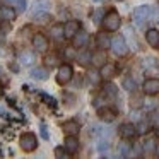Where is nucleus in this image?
I'll list each match as a JSON object with an SVG mask.
<instances>
[{
    "label": "nucleus",
    "instance_id": "0eeeda50",
    "mask_svg": "<svg viewBox=\"0 0 159 159\" xmlns=\"http://www.w3.org/2000/svg\"><path fill=\"white\" fill-rule=\"evenodd\" d=\"M151 11L152 9L149 7V5H140V7H137L134 11V21L137 22V24H142L145 19L151 17Z\"/></svg>",
    "mask_w": 159,
    "mask_h": 159
},
{
    "label": "nucleus",
    "instance_id": "a878e982",
    "mask_svg": "<svg viewBox=\"0 0 159 159\" xmlns=\"http://www.w3.org/2000/svg\"><path fill=\"white\" fill-rule=\"evenodd\" d=\"M123 89H127V91H135L137 89V84H135V80L132 79V77H125L123 79Z\"/></svg>",
    "mask_w": 159,
    "mask_h": 159
},
{
    "label": "nucleus",
    "instance_id": "c756f323",
    "mask_svg": "<svg viewBox=\"0 0 159 159\" xmlns=\"http://www.w3.org/2000/svg\"><path fill=\"white\" fill-rule=\"evenodd\" d=\"M144 151H147V152L156 151V142L152 140V139H147V140L144 142Z\"/></svg>",
    "mask_w": 159,
    "mask_h": 159
},
{
    "label": "nucleus",
    "instance_id": "39448f33",
    "mask_svg": "<svg viewBox=\"0 0 159 159\" xmlns=\"http://www.w3.org/2000/svg\"><path fill=\"white\" fill-rule=\"evenodd\" d=\"M48 11H50V2L48 0H36L34 4H33L31 16L33 17H39V16L48 14Z\"/></svg>",
    "mask_w": 159,
    "mask_h": 159
},
{
    "label": "nucleus",
    "instance_id": "b1692460",
    "mask_svg": "<svg viewBox=\"0 0 159 159\" xmlns=\"http://www.w3.org/2000/svg\"><path fill=\"white\" fill-rule=\"evenodd\" d=\"M52 36L55 39H62L63 38V26L62 24H55L52 28Z\"/></svg>",
    "mask_w": 159,
    "mask_h": 159
},
{
    "label": "nucleus",
    "instance_id": "2eb2a0df",
    "mask_svg": "<svg viewBox=\"0 0 159 159\" xmlns=\"http://www.w3.org/2000/svg\"><path fill=\"white\" fill-rule=\"evenodd\" d=\"M145 39L152 48H159V31L157 29H149L145 33Z\"/></svg>",
    "mask_w": 159,
    "mask_h": 159
},
{
    "label": "nucleus",
    "instance_id": "6e6552de",
    "mask_svg": "<svg viewBox=\"0 0 159 159\" xmlns=\"http://www.w3.org/2000/svg\"><path fill=\"white\" fill-rule=\"evenodd\" d=\"M87 39H89V34L86 31H82V29H79L72 38V46L74 48H84L87 45Z\"/></svg>",
    "mask_w": 159,
    "mask_h": 159
},
{
    "label": "nucleus",
    "instance_id": "9b49d317",
    "mask_svg": "<svg viewBox=\"0 0 159 159\" xmlns=\"http://www.w3.org/2000/svg\"><path fill=\"white\" fill-rule=\"evenodd\" d=\"M120 135L127 140H130V139L137 137V128H135L134 123H123L120 127Z\"/></svg>",
    "mask_w": 159,
    "mask_h": 159
},
{
    "label": "nucleus",
    "instance_id": "393cba45",
    "mask_svg": "<svg viewBox=\"0 0 159 159\" xmlns=\"http://www.w3.org/2000/svg\"><path fill=\"white\" fill-rule=\"evenodd\" d=\"M39 96H41V99L45 101V103L48 104L50 108H53V110H55V108H57V99H55V98H52V96H50V94H46V93H41V94H39Z\"/></svg>",
    "mask_w": 159,
    "mask_h": 159
},
{
    "label": "nucleus",
    "instance_id": "cd10ccee",
    "mask_svg": "<svg viewBox=\"0 0 159 159\" xmlns=\"http://www.w3.org/2000/svg\"><path fill=\"white\" fill-rule=\"evenodd\" d=\"M57 63H58V57H57V55H46L45 57V65L46 67L57 65Z\"/></svg>",
    "mask_w": 159,
    "mask_h": 159
},
{
    "label": "nucleus",
    "instance_id": "4be33fe9",
    "mask_svg": "<svg viewBox=\"0 0 159 159\" xmlns=\"http://www.w3.org/2000/svg\"><path fill=\"white\" fill-rule=\"evenodd\" d=\"M31 75H33V79L46 80V79H48V70H45V69H33L31 70Z\"/></svg>",
    "mask_w": 159,
    "mask_h": 159
},
{
    "label": "nucleus",
    "instance_id": "ddd939ff",
    "mask_svg": "<svg viewBox=\"0 0 159 159\" xmlns=\"http://www.w3.org/2000/svg\"><path fill=\"white\" fill-rule=\"evenodd\" d=\"M99 75L103 77L104 80H110L115 77V74H116V67L113 65V63H104L103 67H99Z\"/></svg>",
    "mask_w": 159,
    "mask_h": 159
},
{
    "label": "nucleus",
    "instance_id": "6ab92c4d",
    "mask_svg": "<svg viewBox=\"0 0 159 159\" xmlns=\"http://www.w3.org/2000/svg\"><path fill=\"white\" fill-rule=\"evenodd\" d=\"M19 62L22 63V65H33V63L36 62V55L31 52H24L21 57H19Z\"/></svg>",
    "mask_w": 159,
    "mask_h": 159
},
{
    "label": "nucleus",
    "instance_id": "412c9836",
    "mask_svg": "<svg viewBox=\"0 0 159 159\" xmlns=\"http://www.w3.org/2000/svg\"><path fill=\"white\" fill-rule=\"evenodd\" d=\"M4 2H7L9 5H16V9L19 12H24L26 7H28V0H4Z\"/></svg>",
    "mask_w": 159,
    "mask_h": 159
},
{
    "label": "nucleus",
    "instance_id": "c85d7f7f",
    "mask_svg": "<svg viewBox=\"0 0 159 159\" xmlns=\"http://www.w3.org/2000/svg\"><path fill=\"white\" fill-rule=\"evenodd\" d=\"M103 17H104V11H103V9H98V11L93 14V21L96 22V24H99V22L103 21Z\"/></svg>",
    "mask_w": 159,
    "mask_h": 159
},
{
    "label": "nucleus",
    "instance_id": "f704fd0d",
    "mask_svg": "<svg viewBox=\"0 0 159 159\" xmlns=\"http://www.w3.org/2000/svg\"><path fill=\"white\" fill-rule=\"evenodd\" d=\"M156 135H157V139H159V128H157V130H156Z\"/></svg>",
    "mask_w": 159,
    "mask_h": 159
},
{
    "label": "nucleus",
    "instance_id": "a211bd4d",
    "mask_svg": "<svg viewBox=\"0 0 159 159\" xmlns=\"http://www.w3.org/2000/svg\"><path fill=\"white\" fill-rule=\"evenodd\" d=\"M96 41H98V46H99L101 50L110 48V45H111V39L108 38V34H106V33H99V34L96 36Z\"/></svg>",
    "mask_w": 159,
    "mask_h": 159
},
{
    "label": "nucleus",
    "instance_id": "2f4dec72",
    "mask_svg": "<svg viewBox=\"0 0 159 159\" xmlns=\"http://www.w3.org/2000/svg\"><path fill=\"white\" fill-rule=\"evenodd\" d=\"M137 128V134H145V132H147V123H145V121H140V125H139V127H135Z\"/></svg>",
    "mask_w": 159,
    "mask_h": 159
},
{
    "label": "nucleus",
    "instance_id": "7c9ffc66",
    "mask_svg": "<svg viewBox=\"0 0 159 159\" xmlns=\"http://www.w3.org/2000/svg\"><path fill=\"white\" fill-rule=\"evenodd\" d=\"M39 130H41V137L43 139H45V140H48V128H46V125L45 123H41V125H39Z\"/></svg>",
    "mask_w": 159,
    "mask_h": 159
},
{
    "label": "nucleus",
    "instance_id": "dca6fc26",
    "mask_svg": "<svg viewBox=\"0 0 159 159\" xmlns=\"http://www.w3.org/2000/svg\"><path fill=\"white\" fill-rule=\"evenodd\" d=\"M14 17H16V11L11 7V5L0 7V19H4V21H12Z\"/></svg>",
    "mask_w": 159,
    "mask_h": 159
},
{
    "label": "nucleus",
    "instance_id": "72a5a7b5",
    "mask_svg": "<svg viewBox=\"0 0 159 159\" xmlns=\"http://www.w3.org/2000/svg\"><path fill=\"white\" fill-rule=\"evenodd\" d=\"M104 89H106V93H110L111 96H115V94H116V89H115V86H111V84H106V87H104Z\"/></svg>",
    "mask_w": 159,
    "mask_h": 159
},
{
    "label": "nucleus",
    "instance_id": "7ed1b4c3",
    "mask_svg": "<svg viewBox=\"0 0 159 159\" xmlns=\"http://www.w3.org/2000/svg\"><path fill=\"white\" fill-rule=\"evenodd\" d=\"M74 77V69L70 65H60L58 72H57V82L60 84V86H65L67 82H70Z\"/></svg>",
    "mask_w": 159,
    "mask_h": 159
},
{
    "label": "nucleus",
    "instance_id": "f3484780",
    "mask_svg": "<svg viewBox=\"0 0 159 159\" xmlns=\"http://www.w3.org/2000/svg\"><path fill=\"white\" fill-rule=\"evenodd\" d=\"M79 130H80V125L77 121H67V123H63V132L67 135H77Z\"/></svg>",
    "mask_w": 159,
    "mask_h": 159
},
{
    "label": "nucleus",
    "instance_id": "f257e3e1",
    "mask_svg": "<svg viewBox=\"0 0 159 159\" xmlns=\"http://www.w3.org/2000/svg\"><path fill=\"white\" fill-rule=\"evenodd\" d=\"M101 22H103V28L106 29V31H116V29L121 26V17H120V14H118L116 11H110L103 17Z\"/></svg>",
    "mask_w": 159,
    "mask_h": 159
},
{
    "label": "nucleus",
    "instance_id": "f8f14e48",
    "mask_svg": "<svg viewBox=\"0 0 159 159\" xmlns=\"http://www.w3.org/2000/svg\"><path fill=\"white\" fill-rule=\"evenodd\" d=\"M98 116L104 121V123H111L116 118V111L113 108H99L98 110Z\"/></svg>",
    "mask_w": 159,
    "mask_h": 159
},
{
    "label": "nucleus",
    "instance_id": "c9c22d12",
    "mask_svg": "<svg viewBox=\"0 0 159 159\" xmlns=\"http://www.w3.org/2000/svg\"><path fill=\"white\" fill-rule=\"evenodd\" d=\"M156 151H157V156H159V147H156Z\"/></svg>",
    "mask_w": 159,
    "mask_h": 159
},
{
    "label": "nucleus",
    "instance_id": "1a4fd4ad",
    "mask_svg": "<svg viewBox=\"0 0 159 159\" xmlns=\"http://www.w3.org/2000/svg\"><path fill=\"white\" fill-rule=\"evenodd\" d=\"M80 29V22L79 21H69L65 26H63V38L72 39L74 34Z\"/></svg>",
    "mask_w": 159,
    "mask_h": 159
},
{
    "label": "nucleus",
    "instance_id": "9d476101",
    "mask_svg": "<svg viewBox=\"0 0 159 159\" xmlns=\"http://www.w3.org/2000/svg\"><path fill=\"white\" fill-rule=\"evenodd\" d=\"M144 93L149 94V96H156L159 94V79H147L144 82Z\"/></svg>",
    "mask_w": 159,
    "mask_h": 159
},
{
    "label": "nucleus",
    "instance_id": "20e7f679",
    "mask_svg": "<svg viewBox=\"0 0 159 159\" xmlns=\"http://www.w3.org/2000/svg\"><path fill=\"white\" fill-rule=\"evenodd\" d=\"M111 48H113L115 55L118 57H125L128 53V46H127V41H125L123 36H115L113 39H111Z\"/></svg>",
    "mask_w": 159,
    "mask_h": 159
},
{
    "label": "nucleus",
    "instance_id": "5701e85b",
    "mask_svg": "<svg viewBox=\"0 0 159 159\" xmlns=\"http://www.w3.org/2000/svg\"><path fill=\"white\" fill-rule=\"evenodd\" d=\"M130 149H132V145L127 142V139H125L123 142H120V145H118V151H120L121 157H127V156L130 154Z\"/></svg>",
    "mask_w": 159,
    "mask_h": 159
},
{
    "label": "nucleus",
    "instance_id": "4468645a",
    "mask_svg": "<svg viewBox=\"0 0 159 159\" xmlns=\"http://www.w3.org/2000/svg\"><path fill=\"white\" fill-rule=\"evenodd\" d=\"M79 139L75 135H67L65 137V149L69 151V154H75L79 151Z\"/></svg>",
    "mask_w": 159,
    "mask_h": 159
},
{
    "label": "nucleus",
    "instance_id": "473e14b6",
    "mask_svg": "<svg viewBox=\"0 0 159 159\" xmlns=\"http://www.w3.org/2000/svg\"><path fill=\"white\" fill-rule=\"evenodd\" d=\"M89 60H91V53H80V57H79L80 63H87Z\"/></svg>",
    "mask_w": 159,
    "mask_h": 159
},
{
    "label": "nucleus",
    "instance_id": "f03ea898",
    "mask_svg": "<svg viewBox=\"0 0 159 159\" xmlns=\"http://www.w3.org/2000/svg\"><path fill=\"white\" fill-rule=\"evenodd\" d=\"M19 145H21L22 151L33 152V151H36V147H38V139H36V135L31 134V132L22 134L21 139H19Z\"/></svg>",
    "mask_w": 159,
    "mask_h": 159
},
{
    "label": "nucleus",
    "instance_id": "423d86ee",
    "mask_svg": "<svg viewBox=\"0 0 159 159\" xmlns=\"http://www.w3.org/2000/svg\"><path fill=\"white\" fill-rule=\"evenodd\" d=\"M48 39H46L45 34H41V33H38V34L33 36V48H34V52L38 53H45L46 50H48Z\"/></svg>",
    "mask_w": 159,
    "mask_h": 159
},
{
    "label": "nucleus",
    "instance_id": "bb28decb",
    "mask_svg": "<svg viewBox=\"0 0 159 159\" xmlns=\"http://www.w3.org/2000/svg\"><path fill=\"white\" fill-rule=\"evenodd\" d=\"M55 156L58 159H65V157H69V151H67L65 147H62V145H58V147L55 149Z\"/></svg>",
    "mask_w": 159,
    "mask_h": 159
},
{
    "label": "nucleus",
    "instance_id": "aec40b11",
    "mask_svg": "<svg viewBox=\"0 0 159 159\" xmlns=\"http://www.w3.org/2000/svg\"><path fill=\"white\" fill-rule=\"evenodd\" d=\"M91 62L94 63V67H103L104 63H106V55H104L103 52H101V53H94V55L91 57Z\"/></svg>",
    "mask_w": 159,
    "mask_h": 159
}]
</instances>
